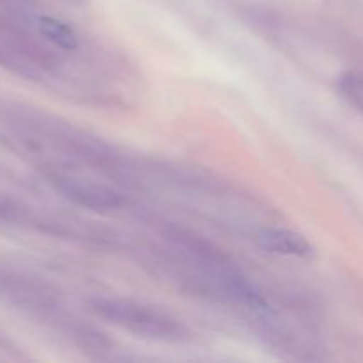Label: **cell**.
I'll return each mask as SVG.
<instances>
[{"mask_svg":"<svg viewBox=\"0 0 363 363\" xmlns=\"http://www.w3.org/2000/svg\"><path fill=\"white\" fill-rule=\"evenodd\" d=\"M89 308L98 318L145 339L179 342L186 337V328L176 318L151 305L124 298H94Z\"/></svg>","mask_w":363,"mask_h":363,"instance_id":"obj_1","label":"cell"},{"mask_svg":"<svg viewBox=\"0 0 363 363\" xmlns=\"http://www.w3.org/2000/svg\"><path fill=\"white\" fill-rule=\"evenodd\" d=\"M57 188L67 201L92 211H113L124 204V199L119 191L94 181L64 177L57 183Z\"/></svg>","mask_w":363,"mask_h":363,"instance_id":"obj_2","label":"cell"},{"mask_svg":"<svg viewBox=\"0 0 363 363\" xmlns=\"http://www.w3.org/2000/svg\"><path fill=\"white\" fill-rule=\"evenodd\" d=\"M257 243L262 250L277 255L311 259L315 255V248L303 234L291 229H264L259 233Z\"/></svg>","mask_w":363,"mask_h":363,"instance_id":"obj_3","label":"cell"},{"mask_svg":"<svg viewBox=\"0 0 363 363\" xmlns=\"http://www.w3.org/2000/svg\"><path fill=\"white\" fill-rule=\"evenodd\" d=\"M39 30H41V34L45 35L50 43H53L57 48L66 50V52H73V50L78 48L77 32H74L67 23L57 20V18H39Z\"/></svg>","mask_w":363,"mask_h":363,"instance_id":"obj_4","label":"cell"},{"mask_svg":"<svg viewBox=\"0 0 363 363\" xmlns=\"http://www.w3.org/2000/svg\"><path fill=\"white\" fill-rule=\"evenodd\" d=\"M339 92L363 113V77L357 73H344L337 78Z\"/></svg>","mask_w":363,"mask_h":363,"instance_id":"obj_5","label":"cell"}]
</instances>
